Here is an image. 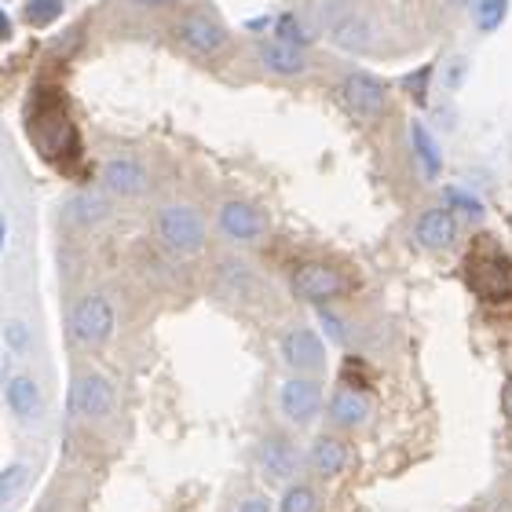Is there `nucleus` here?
I'll return each mask as SVG.
<instances>
[{
	"label": "nucleus",
	"instance_id": "f257e3e1",
	"mask_svg": "<svg viewBox=\"0 0 512 512\" xmlns=\"http://www.w3.org/2000/svg\"><path fill=\"white\" fill-rule=\"evenodd\" d=\"M30 136L52 165L74 172V161L81 158V136H77V125L63 107H33Z\"/></svg>",
	"mask_w": 512,
	"mask_h": 512
},
{
	"label": "nucleus",
	"instance_id": "f03ea898",
	"mask_svg": "<svg viewBox=\"0 0 512 512\" xmlns=\"http://www.w3.org/2000/svg\"><path fill=\"white\" fill-rule=\"evenodd\" d=\"M154 227H158L161 246L180 256H198L205 249V242H209V227L191 205H165L158 220H154Z\"/></svg>",
	"mask_w": 512,
	"mask_h": 512
},
{
	"label": "nucleus",
	"instance_id": "7ed1b4c3",
	"mask_svg": "<svg viewBox=\"0 0 512 512\" xmlns=\"http://www.w3.org/2000/svg\"><path fill=\"white\" fill-rule=\"evenodd\" d=\"M289 282H293V293L311 300V304H326V300L348 293L344 271H337L333 264H322V260H304V264H297L293 275H289Z\"/></svg>",
	"mask_w": 512,
	"mask_h": 512
},
{
	"label": "nucleus",
	"instance_id": "20e7f679",
	"mask_svg": "<svg viewBox=\"0 0 512 512\" xmlns=\"http://www.w3.org/2000/svg\"><path fill=\"white\" fill-rule=\"evenodd\" d=\"M469 282L483 300H509L512 297V267L498 249H472L469 253Z\"/></svg>",
	"mask_w": 512,
	"mask_h": 512
},
{
	"label": "nucleus",
	"instance_id": "39448f33",
	"mask_svg": "<svg viewBox=\"0 0 512 512\" xmlns=\"http://www.w3.org/2000/svg\"><path fill=\"white\" fill-rule=\"evenodd\" d=\"M114 322H118V315H114V304H110V300L85 297L74 304L66 326H70V337H74L77 344H103V341H110Z\"/></svg>",
	"mask_w": 512,
	"mask_h": 512
},
{
	"label": "nucleus",
	"instance_id": "423d86ee",
	"mask_svg": "<svg viewBox=\"0 0 512 512\" xmlns=\"http://www.w3.org/2000/svg\"><path fill=\"white\" fill-rule=\"evenodd\" d=\"M118 406V388L107 374H81L70 388V414L77 417H107Z\"/></svg>",
	"mask_w": 512,
	"mask_h": 512
},
{
	"label": "nucleus",
	"instance_id": "0eeeda50",
	"mask_svg": "<svg viewBox=\"0 0 512 512\" xmlns=\"http://www.w3.org/2000/svg\"><path fill=\"white\" fill-rule=\"evenodd\" d=\"M341 99L355 118H381L388 110V85L374 74H348L341 81Z\"/></svg>",
	"mask_w": 512,
	"mask_h": 512
},
{
	"label": "nucleus",
	"instance_id": "6e6552de",
	"mask_svg": "<svg viewBox=\"0 0 512 512\" xmlns=\"http://www.w3.org/2000/svg\"><path fill=\"white\" fill-rule=\"evenodd\" d=\"M278 410L289 417L293 425H308L311 417L322 410V384L311 377H289L278 388Z\"/></svg>",
	"mask_w": 512,
	"mask_h": 512
},
{
	"label": "nucleus",
	"instance_id": "1a4fd4ad",
	"mask_svg": "<svg viewBox=\"0 0 512 512\" xmlns=\"http://www.w3.org/2000/svg\"><path fill=\"white\" fill-rule=\"evenodd\" d=\"M176 33H180L183 48L194 55H216L227 48V30L213 15H205V11H187L180 26H176Z\"/></svg>",
	"mask_w": 512,
	"mask_h": 512
},
{
	"label": "nucleus",
	"instance_id": "9d476101",
	"mask_svg": "<svg viewBox=\"0 0 512 512\" xmlns=\"http://www.w3.org/2000/svg\"><path fill=\"white\" fill-rule=\"evenodd\" d=\"M417 246L428 249V253H443L458 242V216L450 213L447 205H436V209H425L414 224Z\"/></svg>",
	"mask_w": 512,
	"mask_h": 512
},
{
	"label": "nucleus",
	"instance_id": "9b49d317",
	"mask_svg": "<svg viewBox=\"0 0 512 512\" xmlns=\"http://www.w3.org/2000/svg\"><path fill=\"white\" fill-rule=\"evenodd\" d=\"M216 227L224 231V238H235V242H256V238H264V231H267V216L260 213L256 205L235 198V202L220 205Z\"/></svg>",
	"mask_w": 512,
	"mask_h": 512
},
{
	"label": "nucleus",
	"instance_id": "f8f14e48",
	"mask_svg": "<svg viewBox=\"0 0 512 512\" xmlns=\"http://www.w3.org/2000/svg\"><path fill=\"white\" fill-rule=\"evenodd\" d=\"M256 461H260V472L271 483H286L300 472V450L286 436H267L256 450Z\"/></svg>",
	"mask_w": 512,
	"mask_h": 512
},
{
	"label": "nucleus",
	"instance_id": "ddd939ff",
	"mask_svg": "<svg viewBox=\"0 0 512 512\" xmlns=\"http://www.w3.org/2000/svg\"><path fill=\"white\" fill-rule=\"evenodd\" d=\"M278 352L286 359V366L308 374V370H322L326 363V344L315 330H289L282 341H278Z\"/></svg>",
	"mask_w": 512,
	"mask_h": 512
},
{
	"label": "nucleus",
	"instance_id": "4468645a",
	"mask_svg": "<svg viewBox=\"0 0 512 512\" xmlns=\"http://www.w3.org/2000/svg\"><path fill=\"white\" fill-rule=\"evenodd\" d=\"M99 180L118 198H136V194L147 191V169L136 158H110L99 172Z\"/></svg>",
	"mask_w": 512,
	"mask_h": 512
},
{
	"label": "nucleus",
	"instance_id": "2eb2a0df",
	"mask_svg": "<svg viewBox=\"0 0 512 512\" xmlns=\"http://www.w3.org/2000/svg\"><path fill=\"white\" fill-rule=\"evenodd\" d=\"M4 399H8V410L19 417V421H37L41 410H44L41 384L33 381L30 374L8 377V384H4Z\"/></svg>",
	"mask_w": 512,
	"mask_h": 512
},
{
	"label": "nucleus",
	"instance_id": "dca6fc26",
	"mask_svg": "<svg viewBox=\"0 0 512 512\" xmlns=\"http://www.w3.org/2000/svg\"><path fill=\"white\" fill-rule=\"evenodd\" d=\"M337 48H344V52H366L370 44H374V22L366 19L363 11L355 8L352 15H344L337 26H333L330 33H326Z\"/></svg>",
	"mask_w": 512,
	"mask_h": 512
},
{
	"label": "nucleus",
	"instance_id": "f3484780",
	"mask_svg": "<svg viewBox=\"0 0 512 512\" xmlns=\"http://www.w3.org/2000/svg\"><path fill=\"white\" fill-rule=\"evenodd\" d=\"M370 417V399L359 388H341L330 399V421L337 428H359Z\"/></svg>",
	"mask_w": 512,
	"mask_h": 512
},
{
	"label": "nucleus",
	"instance_id": "a211bd4d",
	"mask_svg": "<svg viewBox=\"0 0 512 512\" xmlns=\"http://www.w3.org/2000/svg\"><path fill=\"white\" fill-rule=\"evenodd\" d=\"M355 11V0H308L304 4V26L311 30V37L315 33H330L337 22L344 19V15H352Z\"/></svg>",
	"mask_w": 512,
	"mask_h": 512
},
{
	"label": "nucleus",
	"instance_id": "6ab92c4d",
	"mask_svg": "<svg viewBox=\"0 0 512 512\" xmlns=\"http://www.w3.org/2000/svg\"><path fill=\"white\" fill-rule=\"evenodd\" d=\"M260 63H264L275 77H300L304 70H308L304 52L293 48V44H282V41L260 44Z\"/></svg>",
	"mask_w": 512,
	"mask_h": 512
},
{
	"label": "nucleus",
	"instance_id": "aec40b11",
	"mask_svg": "<svg viewBox=\"0 0 512 512\" xmlns=\"http://www.w3.org/2000/svg\"><path fill=\"white\" fill-rule=\"evenodd\" d=\"M410 147H414L417 169L425 172V180H436L443 172V150H439L436 136L421 121H410Z\"/></svg>",
	"mask_w": 512,
	"mask_h": 512
},
{
	"label": "nucleus",
	"instance_id": "412c9836",
	"mask_svg": "<svg viewBox=\"0 0 512 512\" xmlns=\"http://www.w3.org/2000/svg\"><path fill=\"white\" fill-rule=\"evenodd\" d=\"M311 465H315V472L326 476V480L341 476L344 465H348V447H344V439H337V436L315 439V447H311Z\"/></svg>",
	"mask_w": 512,
	"mask_h": 512
},
{
	"label": "nucleus",
	"instance_id": "4be33fe9",
	"mask_svg": "<svg viewBox=\"0 0 512 512\" xmlns=\"http://www.w3.org/2000/svg\"><path fill=\"white\" fill-rule=\"evenodd\" d=\"M63 216L70 227H99L110 216V202L99 194H77V198H70Z\"/></svg>",
	"mask_w": 512,
	"mask_h": 512
},
{
	"label": "nucleus",
	"instance_id": "5701e85b",
	"mask_svg": "<svg viewBox=\"0 0 512 512\" xmlns=\"http://www.w3.org/2000/svg\"><path fill=\"white\" fill-rule=\"evenodd\" d=\"M509 4H512V0H476V4H472L476 30H480V33L502 30V22L509 19Z\"/></svg>",
	"mask_w": 512,
	"mask_h": 512
},
{
	"label": "nucleus",
	"instance_id": "b1692460",
	"mask_svg": "<svg viewBox=\"0 0 512 512\" xmlns=\"http://www.w3.org/2000/svg\"><path fill=\"white\" fill-rule=\"evenodd\" d=\"M26 480H30V465H22V461H11L8 469H0V505L15 502Z\"/></svg>",
	"mask_w": 512,
	"mask_h": 512
},
{
	"label": "nucleus",
	"instance_id": "393cba45",
	"mask_svg": "<svg viewBox=\"0 0 512 512\" xmlns=\"http://www.w3.org/2000/svg\"><path fill=\"white\" fill-rule=\"evenodd\" d=\"M447 209L454 216H465V220H483V202L476 198L472 191H465V187H447Z\"/></svg>",
	"mask_w": 512,
	"mask_h": 512
},
{
	"label": "nucleus",
	"instance_id": "a878e982",
	"mask_svg": "<svg viewBox=\"0 0 512 512\" xmlns=\"http://www.w3.org/2000/svg\"><path fill=\"white\" fill-rule=\"evenodd\" d=\"M63 15V0H26L22 4V19L30 26H52Z\"/></svg>",
	"mask_w": 512,
	"mask_h": 512
},
{
	"label": "nucleus",
	"instance_id": "bb28decb",
	"mask_svg": "<svg viewBox=\"0 0 512 512\" xmlns=\"http://www.w3.org/2000/svg\"><path fill=\"white\" fill-rule=\"evenodd\" d=\"M4 344H8L11 355H30L33 352L30 322H22V319H8V322H4Z\"/></svg>",
	"mask_w": 512,
	"mask_h": 512
},
{
	"label": "nucleus",
	"instance_id": "cd10ccee",
	"mask_svg": "<svg viewBox=\"0 0 512 512\" xmlns=\"http://www.w3.org/2000/svg\"><path fill=\"white\" fill-rule=\"evenodd\" d=\"M275 33H278V41L293 44V48H304V44L311 41V30L304 26L300 15H282V19L275 22Z\"/></svg>",
	"mask_w": 512,
	"mask_h": 512
},
{
	"label": "nucleus",
	"instance_id": "c85d7f7f",
	"mask_svg": "<svg viewBox=\"0 0 512 512\" xmlns=\"http://www.w3.org/2000/svg\"><path fill=\"white\" fill-rule=\"evenodd\" d=\"M278 512H319V498H315V491L311 487H289L286 498H282V509Z\"/></svg>",
	"mask_w": 512,
	"mask_h": 512
},
{
	"label": "nucleus",
	"instance_id": "c756f323",
	"mask_svg": "<svg viewBox=\"0 0 512 512\" xmlns=\"http://www.w3.org/2000/svg\"><path fill=\"white\" fill-rule=\"evenodd\" d=\"M432 74H436V66L428 63V66H421V70H414V74L403 77V88L417 99V103H425V99H428V85H432Z\"/></svg>",
	"mask_w": 512,
	"mask_h": 512
},
{
	"label": "nucleus",
	"instance_id": "7c9ffc66",
	"mask_svg": "<svg viewBox=\"0 0 512 512\" xmlns=\"http://www.w3.org/2000/svg\"><path fill=\"white\" fill-rule=\"evenodd\" d=\"M465 77H469V59H450L447 74H443V88L458 92V88L465 85Z\"/></svg>",
	"mask_w": 512,
	"mask_h": 512
},
{
	"label": "nucleus",
	"instance_id": "2f4dec72",
	"mask_svg": "<svg viewBox=\"0 0 512 512\" xmlns=\"http://www.w3.org/2000/svg\"><path fill=\"white\" fill-rule=\"evenodd\" d=\"M319 322H322V330L330 333V337H333V341H337V344L348 341V326H344V322L337 319V315H333L330 308H319Z\"/></svg>",
	"mask_w": 512,
	"mask_h": 512
},
{
	"label": "nucleus",
	"instance_id": "473e14b6",
	"mask_svg": "<svg viewBox=\"0 0 512 512\" xmlns=\"http://www.w3.org/2000/svg\"><path fill=\"white\" fill-rule=\"evenodd\" d=\"M238 512H271V505H267L264 498H246Z\"/></svg>",
	"mask_w": 512,
	"mask_h": 512
},
{
	"label": "nucleus",
	"instance_id": "72a5a7b5",
	"mask_svg": "<svg viewBox=\"0 0 512 512\" xmlns=\"http://www.w3.org/2000/svg\"><path fill=\"white\" fill-rule=\"evenodd\" d=\"M4 246H8V216L0 209V253H4Z\"/></svg>",
	"mask_w": 512,
	"mask_h": 512
},
{
	"label": "nucleus",
	"instance_id": "f704fd0d",
	"mask_svg": "<svg viewBox=\"0 0 512 512\" xmlns=\"http://www.w3.org/2000/svg\"><path fill=\"white\" fill-rule=\"evenodd\" d=\"M8 37H11V22H8V15L0 11V41H8Z\"/></svg>",
	"mask_w": 512,
	"mask_h": 512
},
{
	"label": "nucleus",
	"instance_id": "c9c22d12",
	"mask_svg": "<svg viewBox=\"0 0 512 512\" xmlns=\"http://www.w3.org/2000/svg\"><path fill=\"white\" fill-rule=\"evenodd\" d=\"M132 4H139V8H158V4H169V0H132Z\"/></svg>",
	"mask_w": 512,
	"mask_h": 512
},
{
	"label": "nucleus",
	"instance_id": "e433bc0d",
	"mask_svg": "<svg viewBox=\"0 0 512 512\" xmlns=\"http://www.w3.org/2000/svg\"><path fill=\"white\" fill-rule=\"evenodd\" d=\"M505 410H509V417H512V381H509V388H505Z\"/></svg>",
	"mask_w": 512,
	"mask_h": 512
},
{
	"label": "nucleus",
	"instance_id": "4c0bfd02",
	"mask_svg": "<svg viewBox=\"0 0 512 512\" xmlns=\"http://www.w3.org/2000/svg\"><path fill=\"white\" fill-rule=\"evenodd\" d=\"M246 26H249V30H264V26H267V19H253V22H246Z\"/></svg>",
	"mask_w": 512,
	"mask_h": 512
},
{
	"label": "nucleus",
	"instance_id": "58836bf2",
	"mask_svg": "<svg viewBox=\"0 0 512 512\" xmlns=\"http://www.w3.org/2000/svg\"><path fill=\"white\" fill-rule=\"evenodd\" d=\"M447 4H454V8H472L476 0H447Z\"/></svg>",
	"mask_w": 512,
	"mask_h": 512
},
{
	"label": "nucleus",
	"instance_id": "ea45409f",
	"mask_svg": "<svg viewBox=\"0 0 512 512\" xmlns=\"http://www.w3.org/2000/svg\"><path fill=\"white\" fill-rule=\"evenodd\" d=\"M4 374H8V363H4V355H0V381H4Z\"/></svg>",
	"mask_w": 512,
	"mask_h": 512
},
{
	"label": "nucleus",
	"instance_id": "a19ab883",
	"mask_svg": "<svg viewBox=\"0 0 512 512\" xmlns=\"http://www.w3.org/2000/svg\"><path fill=\"white\" fill-rule=\"evenodd\" d=\"M509 231H512V213H509Z\"/></svg>",
	"mask_w": 512,
	"mask_h": 512
}]
</instances>
